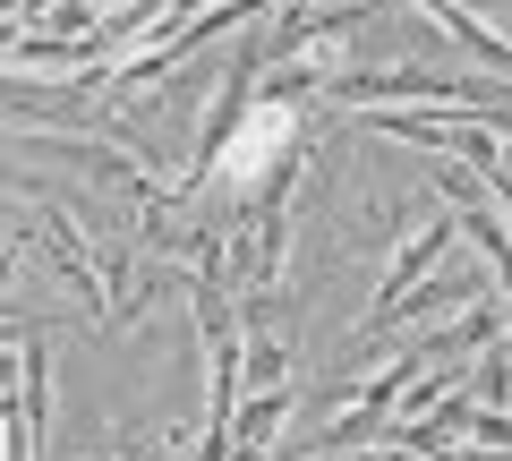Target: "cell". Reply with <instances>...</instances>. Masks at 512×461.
<instances>
[{
	"label": "cell",
	"mask_w": 512,
	"mask_h": 461,
	"mask_svg": "<svg viewBox=\"0 0 512 461\" xmlns=\"http://www.w3.org/2000/svg\"><path fill=\"white\" fill-rule=\"evenodd\" d=\"M291 137H299V111L282 103V94H256L231 129L214 137V146H197L188 188L222 180V188H239V197H265V188H274V171H291Z\"/></svg>",
	"instance_id": "6da1fadb"
},
{
	"label": "cell",
	"mask_w": 512,
	"mask_h": 461,
	"mask_svg": "<svg viewBox=\"0 0 512 461\" xmlns=\"http://www.w3.org/2000/svg\"><path fill=\"white\" fill-rule=\"evenodd\" d=\"M470 436H478V444H512V419H495V410H470Z\"/></svg>",
	"instance_id": "7a4b0ae2"
},
{
	"label": "cell",
	"mask_w": 512,
	"mask_h": 461,
	"mask_svg": "<svg viewBox=\"0 0 512 461\" xmlns=\"http://www.w3.org/2000/svg\"><path fill=\"white\" fill-rule=\"evenodd\" d=\"M18 333H35V316H0V342H18Z\"/></svg>",
	"instance_id": "3957f363"
}]
</instances>
